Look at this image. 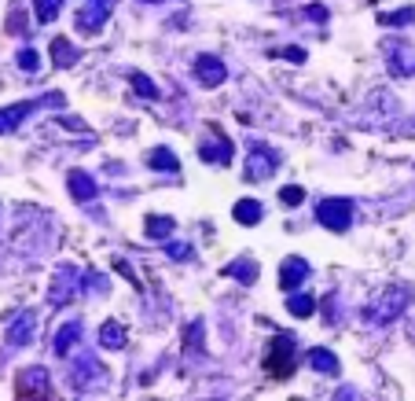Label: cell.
I'll list each match as a JSON object with an SVG mask.
<instances>
[{"label": "cell", "instance_id": "cell-31", "mask_svg": "<svg viewBox=\"0 0 415 401\" xmlns=\"http://www.w3.org/2000/svg\"><path fill=\"white\" fill-rule=\"evenodd\" d=\"M309 15H313L316 23H324V19H327V8H320V4H313V8H309Z\"/></svg>", "mask_w": 415, "mask_h": 401}, {"label": "cell", "instance_id": "cell-17", "mask_svg": "<svg viewBox=\"0 0 415 401\" xmlns=\"http://www.w3.org/2000/svg\"><path fill=\"white\" fill-rule=\"evenodd\" d=\"M309 365H313L320 376H338V357H335L331 350H324V346L309 350Z\"/></svg>", "mask_w": 415, "mask_h": 401}, {"label": "cell", "instance_id": "cell-8", "mask_svg": "<svg viewBox=\"0 0 415 401\" xmlns=\"http://www.w3.org/2000/svg\"><path fill=\"white\" fill-rule=\"evenodd\" d=\"M386 63H390V70L397 74V78H412L415 74V48L408 45V41H390Z\"/></svg>", "mask_w": 415, "mask_h": 401}, {"label": "cell", "instance_id": "cell-10", "mask_svg": "<svg viewBox=\"0 0 415 401\" xmlns=\"http://www.w3.org/2000/svg\"><path fill=\"white\" fill-rule=\"evenodd\" d=\"M276 151H269V147H254L250 158H247V181H265V177H272L276 173Z\"/></svg>", "mask_w": 415, "mask_h": 401}, {"label": "cell", "instance_id": "cell-28", "mask_svg": "<svg viewBox=\"0 0 415 401\" xmlns=\"http://www.w3.org/2000/svg\"><path fill=\"white\" fill-rule=\"evenodd\" d=\"M280 199H283V206H298L305 199V188L302 184H287L283 192H280Z\"/></svg>", "mask_w": 415, "mask_h": 401}, {"label": "cell", "instance_id": "cell-4", "mask_svg": "<svg viewBox=\"0 0 415 401\" xmlns=\"http://www.w3.org/2000/svg\"><path fill=\"white\" fill-rule=\"evenodd\" d=\"M107 365L103 361H96L92 354H85L78 365L70 368V383H74V390H81V394H89V390H103L107 387Z\"/></svg>", "mask_w": 415, "mask_h": 401}, {"label": "cell", "instance_id": "cell-29", "mask_svg": "<svg viewBox=\"0 0 415 401\" xmlns=\"http://www.w3.org/2000/svg\"><path fill=\"white\" fill-rule=\"evenodd\" d=\"M15 59H19V67H23V70H34V74H37V67H41V59H37L34 48H23Z\"/></svg>", "mask_w": 415, "mask_h": 401}, {"label": "cell", "instance_id": "cell-20", "mask_svg": "<svg viewBox=\"0 0 415 401\" xmlns=\"http://www.w3.org/2000/svg\"><path fill=\"white\" fill-rule=\"evenodd\" d=\"M147 166H151V170H166V173H173V170H180L177 155L169 151V147H155V151L147 155Z\"/></svg>", "mask_w": 415, "mask_h": 401}, {"label": "cell", "instance_id": "cell-7", "mask_svg": "<svg viewBox=\"0 0 415 401\" xmlns=\"http://www.w3.org/2000/svg\"><path fill=\"white\" fill-rule=\"evenodd\" d=\"M111 4L114 0H85L81 12H78V30L81 34H100L103 23H107V15H111Z\"/></svg>", "mask_w": 415, "mask_h": 401}, {"label": "cell", "instance_id": "cell-12", "mask_svg": "<svg viewBox=\"0 0 415 401\" xmlns=\"http://www.w3.org/2000/svg\"><path fill=\"white\" fill-rule=\"evenodd\" d=\"M199 155L206 158V162H214V166H225L228 158H232V140H225L221 129H210V140H202Z\"/></svg>", "mask_w": 415, "mask_h": 401}, {"label": "cell", "instance_id": "cell-22", "mask_svg": "<svg viewBox=\"0 0 415 401\" xmlns=\"http://www.w3.org/2000/svg\"><path fill=\"white\" fill-rule=\"evenodd\" d=\"M147 236L151 239H169L173 236V217H147Z\"/></svg>", "mask_w": 415, "mask_h": 401}, {"label": "cell", "instance_id": "cell-26", "mask_svg": "<svg viewBox=\"0 0 415 401\" xmlns=\"http://www.w3.org/2000/svg\"><path fill=\"white\" fill-rule=\"evenodd\" d=\"M287 310H291L294 316H309L313 313V299H309V294H294V299L287 302Z\"/></svg>", "mask_w": 415, "mask_h": 401}, {"label": "cell", "instance_id": "cell-14", "mask_svg": "<svg viewBox=\"0 0 415 401\" xmlns=\"http://www.w3.org/2000/svg\"><path fill=\"white\" fill-rule=\"evenodd\" d=\"M305 280H309V261H305V258H287L283 265H280V288H283V291L302 288Z\"/></svg>", "mask_w": 415, "mask_h": 401}, {"label": "cell", "instance_id": "cell-1", "mask_svg": "<svg viewBox=\"0 0 415 401\" xmlns=\"http://www.w3.org/2000/svg\"><path fill=\"white\" fill-rule=\"evenodd\" d=\"M412 299H415V291L408 288V283H390V288L382 291L379 299H371V302H368L364 321L371 324V328H386V324H393L404 310H408Z\"/></svg>", "mask_w": 415, "mask_h": 401}, {"label": "cell", "instance_id": "cell-15", "mask_svg": "<svg viewBox=\"0 0 415 401\" xmlns=\"http://www.w3.org/2000/svg\"><path fill=\"white\" fill-rule=\"evenodd\" d=\"M67 184H70V195L78 199V203H89V199H96L100 192H96V181L89 173H81V170H74L70 177H67Z\"/></svg>", "mask_w": 415, "mask_h": 401}, {"label": "cell", "instance_id": "cell-3", "mask_svg": "<svg viewBox=\"0 0 415 401\" xmlns=\"http://www.w3.org/2000/svg\"><path fill=\"white\" fill-rule=\"evenodd\" d=\"M63 92H48V96H41V100H23V103H12V107H4L0 111V133H15L19 125L26 122V114H34L37 107H63Z\"/></svg>", "mask_w": 415, "mask_h": 401}, {"label": "cell", "instance_id": "cell-25", "mask_svg": "<svg viewBox=\"0 0 415 401\" xmlns=\"http://www.w3.org/2000/svg\"><path fill=\"white\" fill-rule=\"evenodd\" d=\"M129 78H133V89H136V92H140V96H144V100H155V96H158V89H155V81H147V78H144V74H129Z\"/></svg>", "mask_w": 415, "mask_h": 401}, {"label": "cell", "instance_id": "cell-5", "mask_svg": "<svg viewBox=\"0 0 415 401\" xmlns=\"http://www.w3.org/2000/svg\"><path fill=\"white\" fill-rule=\"evenodd\" d=\"M316 221L331 232H346L353 225V199H324L316 206Z\"/></svg>", "mask_w": 415, "mask_h": 401}, {"label": "cell", "instance_id": "cell-19", "mask_svg": "<svg viewBox=\"0 0 415 401\" xmlns=\"http://www.w3.org/2000/svg\"><path fill=\"white\" fill-rule=\"evenodd\" d=\"M232 214H236L239 225H258V221H261V203H258V199H239Z\"/></svg>", "mask_w": 415, "mask_h": 401}, {"label": "cell", "instance_id": "cell-11", "mask_svg": "<svg viewBox=\"0 0 415 401\" xmlns=\"http://www.w3.org/2000/svg\"><path fill=\"white\" fill-rule=\"evenodd\" d=\"M34 332H37V316L30 313V310L15 313V316H12V328H8V343H12V350L26 346L30 339H34Z\"/></svg>", "mask_w": 415, "mask_h": 401}, {"label": "cell", "instance_id": "cell-30", "mask_svg": "<svg viewBox=\"0 0 415 401\" xmlns=\"http://www.w3.org/2000/svg\"><path fill=\"white\" fill-rule=\"evenodd\" d=\"M169 258L188 261V258H191V247H188V243H173V247H169Z\"/></svg>", "mask_w": 415, "mask_h": 401}, {"label": "cell", "instance_id": "cell-27", "mask_svg": "<svg viewBox=\"0 0 415 401\" xmlns=\"http://www.w3.org/2000/svg\"><path fill=\"white\" fill-rule=\"evenodd\" d=\"M415 19V8H401V12H393V15H382V26H404V23H412Z\"/></svg>", "mask_w": 415, "mask_h": 401}, {"label": "cell", "instance_id": "cell-23", "mask_svg": "<svg viewBox=\"0 0 415 401\" xmlns=\"http://www.w3.org/2000/svg\"><path fill=\"white\" fill-rule=\"evenodd\" d=\"M59 8H63V0H34V12L41 23H52V19L59 15Z\"/></svg>", "mask_w": 415, "mask_h": 401}, {"label": "cell", "instance_id": "cell-18", "mask_svg": "<svg viewBox=\"0 0 415 401\" xmlns=\"http://www.w3.org/2000/svg\"><path fill=\"white\" fill-rule=\"evenodd\" d=\"M78 56H81V52L74 48L67 37H56V41H52V59H56V67H74Z\"/></svg>", "mask_w": 415, "mask_h": 401}, {"label": "cell", "instance_id": "cell-6", "mask_svg": "<svg viewBox=\"0 0 415 401\" xmlns=\"http://www.w3.org/2000/svg\"><path fill=\"white\" fill-rule=\"evenodd\" d=\"M15 394L19 398H52V379L41 365L34 368H23V376H19L15 383Z\"/></svg>", "mask_w": 415, "mask_h": 401}, {"label": "cell", "instance_id": "cell-2", "mask_svg": "<svg viewBox=\"0 0 415 401\" xmlns=\"http://www.w3.org/2000/svg\"><path fill=\"white\" fill-rule=\"evenodd\" d=\"M298 368V343L291 335H276L265 346V372L269 379H287Z\"/></svg>", "mask_w": 415, "mask_h": 401}, {"label": "cell", "instance_id": "cell-16", "mask_svg": "<svg viewBox=\"0 0 415 401\" xmlns=\"http://www.w3.org/2000/svg\"><path fill=\"white\" fill-rule=\"evenodd\" d=\"M78 339H81V321H70V324H63V328L56 332V343H52V346H56L59 357H67L74 346H78Z\"/></svg>", "mask_w": 415, "mask_h": 401}, {"label": "cell", "instance_id": "cell-21", "mask_svg": "<svg viewBox=\"0 0 415 401\" xmlns=\"http://www.w3.org/2000/svg\"><path fill=\"white\" fill-rule=\"evenodd\" d=\"M100 343L107 346V350H122V346H125V328H122L118 321H107L100 328Z\"/></svg>", "mask_w": 415, "mask_h": 401}, {"label": "cell", "instance_id": "cell-32", "mask_svg": "<svg viewBox=\"0 0 415 401\" xmlns=\"http://www.w3.org/2000/svg\"><path fill=\"white\" fill-rule=\"evenodd\" d=\"M23 26H26V19H23V15H15L12 23H8V30H12V34H19V30H23Z\"/></svg>", "mask_w": 415, "mask_h": 401}, {"label": "cell", "instance_id": "cell-24", "mask_svg": "<svg viewBox=\"0 0 415 401\" xmlns=\"http://www.w3.org/2000/svg\"><path fill=\"white\" fill-rule=\"evenodd\" d=\"M228 272H236V277H243V283H254L258 280V265H254V261H236V265H228Z\"/></svg>", "mask_w": 415, "mask_h": 401}, {"label": "cell", "instance_id": "cell-13", "mask_svg": "<svg viewBox=\"0 0 415 401\" xmlns=\"http://www.w3.org/2000/svg\"><path fill=\"white\" fill-rule=\"evenodd\" d=\"M195 74H199V81H202L206 89H217L221 81L228 78L225 63H221L217 56H199V59H195Z\"/></svg>", "mask_w": 415, "mask_h": 401}, {"label": "cell", "instance_id": "cell-9", "mask_svg": "<svg viewBox=\"0 0 415 401\" xmlns=\"http://www.w3.org/2000/svg\"><path fill=\"white\" fill-rule=\"evenodd\" d=\"M78 277H81V272L74 269V265H63L56 272V283H52V302H74V299H78L81 288H85Z\"/></svg>", "mask_w": 415, "mask_h": 401}]
</instances>
